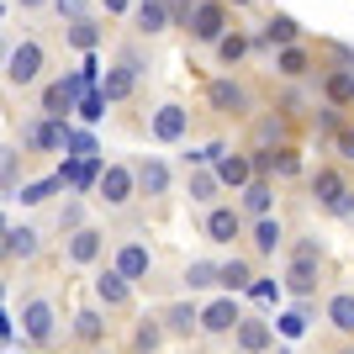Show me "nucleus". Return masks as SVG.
<instances>
[{"label": "nucleus", "mask_w": 354, "mask_h": 354, "mask_svg": "<svg viewBox=\"0 0 354 354\" xmlns=\"http://www.w3.org/2000/svg\"><path fill=\"white\" fill-rule=\"evenodd\" d=\"M191 37L196 43H212V48L227 37V6L222 0H196L191 6Z\"/></svg>", "instance_id": "obj_1"}, {"label": "nucleus", "mask_w": 354, "mask_h": 354, "mask_svg": "<svg viewBox=\"0 0 354 354\" xmlns=\"http://www.w3.org/2000/svg\"><path fill=\"white\" fill-rule=\"evenodd\" d=\"M85 90H90V85L80 80V74H69V80H53V85L43 90V111H48V122H64V111H74Z\"/></svg>", "instance_id": "obj_2"}, {"label": "nucleus", "mask_w": 354, "mask_h": 354, "mask_svg": "<svg viewBox=\"0 0 354 354\" xmlns=\"http://www.w3.org/2000/svg\"><path fill=\"white\" fill-rule=\"evenodd\" d=\"M95 191H101L106 207H127V201H133V191H138V180H133V169H127V164H106Z\"/></svg>", "instance_id": "obj_3"}, {"label": "nucleus", "mask_w": 354, "mask_h": 354, "mask_svg": "<svg viewBox=\"0 0 354 354\" xmlns=\"http://www.w3.org/2000/svg\"><path fill=\"white\" fill-rule=\"evenodd\" d=\"M243 323V307H238V296H217L201 307V333H233Z\"/></svg>", "instance_id": "obj_4"}, {"label": "nucleus", "mask_w": 354, "mask_h": 354, "mask_svg": "<svg viewBox=\"0 0 354 354\" xmlns=\"http://www.w3.org/2000/svg\"><path fill=\"white\" fill-rule=\"evenodd\" d=\"M6 74H11V85H32V80H37V74H43V48L32 43H16L11 48V59H6Z\"/></svg>", "instance_id": "obj_5"}, {"label": "nucleus", "mask_w": 354, "mask_h": 354, "mask_svg": "<svg viewBox=\"0 0 354 354\" xmlns=\"http://www.w3.org/2000/svg\"><path fill=\"white\" fill-rule=\"evenodd\" d=\"M238 339V354H270L275 349V323H265V317H243V323L233 328Z\"/></svg>", "instance_id": "obj_6"}, {"label": "nucleus", "mask_w": 354, "mask_h": 354, "mask_svg": "<svg viewBox=\"0 0 354 354\" xmlns=\"http://www.w3.org/2000/svg\"><path fill=\"white\" fill-rule=\"evenodd\" d=\"M207 101L227 117H249V90L238 85V80H212L207 85Z\"/></svg>", "instance_id": "obj_7"}, {"label": "nucleus", "mask_w": 354, "mask_h": 354, "mask_svg": "<svg viewBox=\"0 0 354 354\" xmlns=\"http://www.w3.org/2000/svg\"><path fill=\"white\" fill-rule=\"evenodd\" d=\"M53 328H59V312L48 307V301H27V307H21V333H27L32 344H48Z\"/></svg>", "instance_id": "obj_8"}, {"label": "nucleus", "mask_w": 354, "mask_h": 354, "mask_svg": "<svg viewBox=\"0 0 354 354\" xmlns=\"http://www.w3.org/2000/svg\"><path fill=\"white\" fill-rule=\"evenodd\" d=\"M296 37H301L296 16L275 11V16H265V27H259V37H254V43H259V48H296Z\"/></svg>", "instance_id": "obj_9"}, {"label": "nucleus", "mask_w": 354, "mask_h": 354, "mask_svg": "<svg viewBox=\"0 0 354 354\" xmlns=\"http://www.w3.org/2000/svg\"><path fill=\"white\" fill-rule=\"evenodd\" d=\"M185 127H191V111H185V106H159V111H153V138H159V143H180V138H185Z\"/></svg>", "instance_id": "obj_10"}, {"label": "nucleus", "mask_w": 354, "mask_h": 354, "mask_svg": "<svg viewBox=\"0 0 354 354\" xmlns=\"http://www.w3.org/2000/svg\"><path fill=\"white\" fill-rule=\"evenodd\" d=\"M212 175H217V185H233V191H243L254 180V159L249 153H222L217 164H212Z\"/></svg>", "instance_id": "obj_11"}, {"label": "nucleus", "mask_w": 354, "mask_h": 354, "mask_svg": "<svg viewBox=\"0 0 354 354\" xmlns=\"http://www.w3.org/2000/svg\"><path fill=\"white\" fill-rule=\"evenodd\" d=\"M101 169H106L101 159H69V164L59 169V180L69 185V191L85 196V191H95V185H101Z\"/></svg>", "instance_id": "obj_12"}, {"label": "nucleus", "mask_w": 354, "mask_h": 354, "mask_svg": "<svg viewBox=\"0 0 354 354\" xmlns=\"http://www.w3.org/2000/svg\"><path fill=\"white\" fill-rule=\"evenodd\" d=\"M317 265H323V259H291V270H286V291L296 296V301H307L312 291H317Z\"/></svg>", "instance_id": "obj_13"}, {"label": "nucleus", "mask_w": 354, "mask_h": 354, "mask_svg": "<svg viewBox=\"0 0 354 354\" xmlns=\"http://www.w3.org/2000/svg\"><path fill=\"white\" fill-rule=\"evenodd\" d=\"M148 270H153V254H148L143 243H122L117 249V275L122 281H143Z\"/></svg>", "instance_id": "obj_14"}, {"label": "nucleus", "mask_w": 354, "mask_h": 354, "mask_svg": "<svg viewBox=\"0 0 354 354\" xmlns=\"http://www.w3.org/2000/svg\"><path fill=\"white\" fill-rule=\"evenodd\" d=\"M238 233H243V217H238L233 207H212L207 212V238L212 243H233Z\"/></svg>", "instance_id": "obj_15"}, {"label": "nucleus", "mask_w": 354, "mask_h": 354, "mask_svg": "<svg viewBox=\"0 0 354 354\" xmlns=\"http://www.w3.org/2000/svg\"><path fill=\"white\" fill-rule=\"evenodd\" d=\"M133 180H138V191H143V196H164V191H169V164H164V159H143L133 169Z\"/></svg>", "instance_id": "obj_16"}, {"label": "nucleus", "mask_w": 354, "mask_h": 354, "mask_svg": "<svg viewBox=\"0 0 354 354\" xmlns=\"http://www.w3.org/2000/svg\"><path fill=\"white\" fill-rule=\"evenodd\" d=\"M323 317L339 328L344 339H354V291H333V296H328V307H323Z\"/></svg>", "instance_id": "obj_17"}, {"label": "nucleus", "mask_w": 354, "mask_h": 354, "mask_svg": "<svg viewBox=\"0 0 354 354\" xmlns=\"http://www.w3.org/2000/svg\"><path fill=\"white\" fill-rule=\"evenodd\" d=\"M101 249H106V238L95 233V227L69 233V259H74V265H95V259H101Z\"/></svg>", "instance_id": "obj_18"}, {"label": "nucleus", "mask_w": 354, "mask_h": 354, "mask_svg": "<svg viewBox=\"0 0 354 354\" xmlns=\"http://www.w3.org/2000/svg\"><path fill=\"white\" fill-rule=\"evenodd\" d=\"M169 21H175V16H169V0H138V32H143V37L164 32Z\"/></svg>", "instance_id": "obj_19"}, {"label": "nucleus", "mask_w": 354, "mask_h": 354, "mask_svg": "<svg viewBox=\"0 0 354 354\" xmlns=\"http://www.w3.org/2000/svg\"><path fill=\"white\" fill-rule=\"evenodd\" d=\"M95 296H101L106 307H127V296H133V281H122L117 270H101V275H95Z\"/></svg>", "instance_id": "obj_20"}, {"label": "nucleus", "mask_w": 354, "mask_h": 354, "mask_svg": "<svg viewBox=\"0 0 354 354\" xmlns=\"http://www.w3.org/2000/svg\"><path fill=\"white\" fill-rule=\"evenodd\" d=\"M217 286H222L227 296H243V291L254 286V270H249V259H227V265L217 270Z\"/></svg>", "instance_id": "obj_21"}, {"label": "nucleus", "mask_w": 354, "mask_h": 354, "mask_svg": "<svg viewBox=\"0 0 354 354\" xmlns=\"http://www.w3.org/2000/svg\"><path fill=\"white\" fill-rule=\"evenodd\" d=\"M270 207H275V185L270 180H249L243 185V212L249 217H270Z\"/></svg>", "instance_id": "obj_22"}, {"label": "nucleus", "mask_w": 354, "mask_h": 354, "mask_svg": "<svg viewBox=\"0 0 354 354\" xmlns=\"http://www.w3.org/2000/svg\"><path fill=\"white\" fill-rule=\"evenodd\" d=\"M159 323L169 328V333H180V339H185V333H196V328H201V312H196L191 301H175V307H164Z\"/></svg>", "instance_id": "obj_23"}, {"label": "nucleus", "mask_w": 354, "mask_h": 354, "mask_svg": "<svg viewBox=\"0 0 354 354\" xmlns=\"http://www.w3.org/2000/svg\"><path fill=\"white\" fill-rule=\"evenodd\" d=\"M323 90H328V106H339V111L354 106V69H333L323 80Z\"/></svg>", "instance_id": "obj_24"}, {"label": "nucleus", "mask_w": 354, "mask_h": 354, "mask_svg": "<svg viewBox=\"0 0 354 354\" xmlns=\"http://www.w3.org/2000/svg\"><path fill=\"white\" fill-rule=\"evenodd\" d=\"M281 243H286L281 217H259V222H254V254H275Z\"/></svg>", "instance_id": "obj_25"}, {"label": "nucleus", "mask_w": 354, "mask_h": 354, "mask_svg": "<svg viewBox=\"0 0 354 354\" xmlns=\"http://www.w3.org/2000/svg\"><path fill=\"white\" fill-rule=\"evenodd\" d=\"M344 191H349V185H344V175H339V169H317V175H312V196L323 201V212L333 207V201H339Z\"/></svg>", "instance_id": "obj_26"}, {"label": "nucleus", "mask_w": 354, "mask_h": 354, "mask_svg": "<svg viewBox=\"0 0 354 354\" xmlns=\"http://www.w3.org/2000/svg\"><path fill=\"white\" fill-rule=\"evenodd\" d=\"M133 80H138V74H133V69H122V64H117V69H106V80H101L95 90H101L106 101H127V95H133Z\"/></svg>", "instance_id": "obj_27"}, {"label": "nucleus", "mask_w": 354, "mask_h": 354, "mask_svg": "<svg viewBox=\"0 0 354 354\" xmlns=\"http://www.w3.org/2000/svg\"><path fill=\"white\" fill-rule=\"evenodd\" d=\"M307 323H312V301H301V307H291V312H281V317H275V333H281V339H301V333H307Z\"/></svg>", "instance_id": "obj_28"}, {"label": "nucleus", "mask_w": 354, "mask_h": 354, "mask_svg": "<svg viewBox=\"0 0 354 354\" xmlns=\"http://www.w3.org/2000/svg\"><path fill=\"white\" fill-rule=\"evenodd\" d=\"M64 127H69V122H32L27 148H64Z\"/></svg>", "instance_id": "obj_29"}, {"label": "nucleus", "mask_w": 354, "mask_h": 354, "mask_svg": "<svg viewBox=\"0 0 354 354\" xmlns=\"http://www.w3.org/2000/svg\"><path fill=\"white\" fill-rule=\"evenodd\" d=\"M64 148H69V159H101V143L85 127H64Z\"/></svg>", "instance_id": "obj_30"}, {"label": "nucleus", "mask_w": 354, "mask_h": 354, "mask_svg": "<svg viewBox=\"0 0 354 354\" xmlns=\"http://www.w3.org/2000/svg\"><path fill=\"white\" fill-rule=\"evenodd\" d=\"M275 69L286 74V80H301V74L312 69V59H307V48L296 43V48H281V53H275Z\"/></svg>", "instance_id": "obj_31"}, {"label": "nucleus", "mask_w": 354, "mask_h": 354, "mask_svg": "<svg viewBox=\"0 0 354 354\" xmlns=\"http://www.w3.org/2000/svg\"><path fill=\"white\" fill-rule=\"evenodd\" d=\"M254 143L259 148H286V122L281 117H259L254 122Z\"/></svg>", "instance_id": "obj_32"}, {"label": "nucleus", "mask_w": 354, "mask_h": 354, "mask_svg": "<svg viewBox=\"0 0 354 354\" xmlns=\"http://www.w3.org/2000/svg\"><path fill=\"white\" fill-rule=\"evenodd\" d=\"M217 270L222 265H212V259H191V265H185V286H191V291H212V286H217Z\"/></svg>", "instance_id": "obj_33"}, {"label": "nucleus", "mask_w": 354, "mask_h": 354, "mask_svg": "<svg viewBox=\"0 0 354 354\" xmlns=\"http://www.w3.org/2000/svg\"><path fill=\"white\" fill-rule=\"evenodd\" d=\"M243 296H249L254 307H270V301H281V296H286V286H281V281H270V275H254V286H249Z\"/></svg>", "instance_id": "obj_34"}, {"label": "nucleus", "mask_w": 354, "mask_h": 354, "mask_svg": "<svg viewBox=\"0 0 354 354\" xmlns=\"http://www.w3.org/2000/svg\"><path fill=\"white\" fill-rule=\"evenodd\" d=\"M53 191H64V180H59V175H53V180H32V185H21L16 196H21V207H43Z\"/></svg>", "instance_id": "obj_35"}, {"label": "nucleus", "mask_w": 354, "mask_h": 354, "mask_svg": "<svg viewBox=\"0 0 354 354\" xmlns=\"http://www.w3.org/2000/svg\"><path fill=\"white\" fill-rule=\"evenodd\" d=\"M74 333H80V339H85V344H101L106 339V323H101V312H74Z\"/></svg>", "instance_id": "obj_36"}, {"label": "nucleus", "mask_w": 354, "mask_h": 354, "mask_svg": "<svg viewBox=\"0 0 354 354\" xmlns=\"http://www.w3.org/2000/svg\"><path fill=\"white\" fill-rule=\"evenodd\" d=\"M6 254H11V259H32V254H37V233H32V227H11Z\"/></svg>", "instance_id": "obj_37"}, {"label": "nucleus", "mask_w": 354, "mask_h": 354, "mask_svg": "<svg viewBox=\"0 0 354 354\" xmlns=\"http://www.w3.org/2000/svg\"><path fill=\"white\" fill-rule=\"evenodd\" d=\"M69 43L80 48V53H95V43H101V27H95V21H85V16H80V21H74V27H69Z\"/></svg>", "instance_id": "obj_38"}, {"label": "nucleus", "mask_w": 354, "mask_h": 354, "mask_svg": "<svg viewBox=\"0 0 354 354\" xmlns=\"http://www.w3.org/2000/svg\"><path fill=\"white\" fill-rule=\"evenodd\" d=\"M243 53H249V37H243V32H227V37L217 43V59L227 64V69H233V64H243Z\"/></svg>", "instance_id": "obj_39"}, {"label": "nucleus", "mask_w": 354, "mask_h": 354, "mask_svg": "<svg viewBox=\"0 0 354 354\" xmlns=\"http://www.w3.org/2000/svg\"><path fill=\"white\" fill-rule=\"evenodd\" d=\"M106 106H111V101H106L101 90H85V95H80V106H74V117H80V122H101Z\"/></svg>", "instance_id": "obj_40"}, {"label": "nucleus", "mask_w": 354, "mask_h": 354, "mask_svg": "<svg viewBox=\"0 0 354 354\" xmlns=\"http://www.w3.org/2000/svg\"><path fill=\"white\" fill-rule=\"evenodd\" d=\"M270 175H301V153L296 148H270Z\"/></svg>", "instance_id": "obj_41"}, {"label": "nucleus", "mask_w": 354, "mask_h": 354, "mask_svg": "<svg viewBox=\"0 0 354 354\" xmlns=\"http://www.w3.org/2000/svg\"><path fill=\"white\" fill-rule=\"evenodd\" d=\"M133 344H138L143 354H153V349L164 344V328L153 323V317H143V323H138V333H133Z\"/></svg>", "instance_id": "obj_42"}, {"label": "nucleus", "mask_w": 354, "mask_h": 354, "mask_svg": "<svg viewBox=\"0 0 354 354\" xmlns=\"http://www.w3.org/2000/svg\"><path fill=\"white\" fill-rule=\"evenodd\" d=\"M212 196H217V175H212V169H196L191 175V201H212Z\"/></svg>", "instance_id": "obj_43"}, {"label": "nucleus", "mask_w": 354, "mask_h": 354, "mask_svg": "<svg viewBox=\"0 0 354 354\" xmlns=\"http://www.w3.org/2000/svg\"><path fill=\"white\" fill-rule=\"evenodd\" d=\"M59 227H69V233H80V227H85V212H80V201H69V207H64Z\"/></svg>", "instance_id": "obj_44"}, {"label": "nucleus", "mask_w": 354, "mask_h": 354, "mask_svg": "<svg viewBox=\"0 0 354 354\" xmlns=\"http://www.w3.org/2000/svg\"><path fill=\"white\" fill-rule=\"evenodd\" d=\"M328 217H339V222H349V217H354V191H344L339 201H333V207H328Z\"/></svg>", "instance_id": "obj_45"}, {"label": "nucleus", "mask_w": 354, "mask_h": 354, "mask_svg": "<svg viewBox=\"0 0 354 354\" xmlns=\"http://www.w3.org/2000/svg\"><path fill=\"white\" fill-rule=\"evenodd\" d=\"M291 259H323V243H317V238H301L291 249Z\"/></svg>", "instance_id": "obj_46"}, {"label": "nucleus", "mask_w": 354, "mask_h": 354, "mask_svg": "<svg viewBox=\"0 0 354 354\" xmlns=\"http://www.w3.org/2000/svg\"><path fill=\"white\" fill-rule=\"evenodd\" d=\"M317 127H323V133H339V106H323V111H317Z\"/></svg>", "instance_id": "obj_47"}, {"label": "nucleus", "mask_w": 354, "mask_h": 354, "mask_svg": "<svg viewBox=\"0 0 354 354\" xmlns=\"http://www.w3.org/2000/svg\"><path fill=\"white\" fill-rule=\"evenodd\" d=\"M53 6H59V11L69 16V21H80V16H85V6H90V0H53Z\"/></svg>", "instance_id": "obj_48"}, {"label": "nucleus", "mask_w": 354, "mask_h": 354, "mask_svg": "<svg viewBox=\"0 0 354 354\" xmlns=\"http://www.w3.org/2000/svg\"><path fill=\"white\" fill-rule=\"evenodd\" d=\"M339 159L354 164V127H349V133H339Z\"/></svg>", "instance_id": "obj_49"}, {"label": "nucleus", "mask_w": 354, "mask_h": 354, "mask_svg": "<svg viewBox=\"0 0 354 354\" xmlns=\"http://www.w3.org/2000/svg\"><path fill=\"white\" fill-rule=\"evenodd\" d=\"M101 6H106L111 16H122V11H127V0H101Z\"/></svg>", "instance_id": "obj_50"}, {"label": "nucleus", "mask_w": 354, "mask_h": 354, "mask_svg": "<svg viewBox=\"0 0 354 354\" xmlns=\"http://www.w3.org/2000/svg\"><path fill=\"white\" fill-rule=\"evenodd\" d=\"M0 339H11V317L6 312H0Z\"/></svg>", "instance_id": "obj_51"}, {"label": "nucleus", "mask_w": 354, "mask_h": 354, "mask_svg": "<svg viewBox=\"0 0 354 354\" xmlns=\"http://www.w3.org/2000/svg\"><path fill=\"white\" fill-rule=\"evenodd\" d=\"M6 238H11V227H6V217H0V254H6Z\"/></svg>", "instance_id": "obj_52"}, {"label": "nucleus", "mask_w": 354, "mask_h": 354, "mask_svg": "<svg viewBox=\"0 0 354 354\" xmlns=\"http://www.w3.org/2000/svg\"><path fill=\"white\" fill-rule=\"evenodd\" d=\"M21 6H27V11H32V6H48V0H21Z\"/></svg>", "instance_id": "obj_53"}, {"label": "nucleus", "mask_w": 354, "mask_h": 354, "mask_svg": "<svg viewBox=\"0 0 354 354\" xmlns=\"http://www.w3.org/2000/svg\"><path fill=\"white\" fill-rule=\"evenodd\" d=\"M222 6H249V0H222Z\"/></svg>", "instance_id": "obj_54"}, {"label": "nucleus", "mask_w": 354, "mask_h": 354, "mask_svg": "<svg viewBox=\"0 0 354 354\" xmlns=\"http://www.w3.org/2000/svg\"><path fill=\"white\" fill-rule=\"evenodd\" d=\"M0 59H11V53H6V43H0Z\"/></svg>", "instance_id": "obj_55"}, {"label": "nucleus", "mask_w": 354, "mask_h": 354, "mask_svg": "<svg viewBox=\"0 0 354 354\" xmlns=\"http://www.w3.org/2000/svg\"><path fill=\"white\" fill-rule=\"evenodd\" d=\"M344 354H354V344H349V349H344Z\"/></svg>", "instance_id": "obj_56"}, {"label": "nucleus", "mask_w": 354, "mask_h": 354, "mask_svg": "<svg viewBox=\"0 0 354 354\" xmlns=\"http://www.w3.org/2000/svg\"><path fill=\"white\" fill-rule=\"evenodd\" d=\"M0 296H6V291H0Z\"/></svg>", "instance_id": "obj_57"}]
</instances>
